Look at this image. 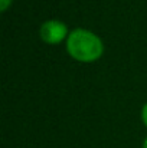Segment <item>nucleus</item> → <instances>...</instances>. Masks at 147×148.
<instances>
[{"instance_id":"4","label":"nucleus","mask_w":147,"mask_h":148,"mask_svg":"<svg viewBox=\"0 0 147 148\" xmlns=\"http://www.w3.org/2000/svg\"><path fill=\"white\" fill-rule=\"evenodd\" d=\"M141 119H143L144 125L147 127V103H144V106H143V109H141Z\"/></svg>"},{"instance_id":"1","label":"nucleus","mask_w":147,"mask_h":148,"mask_svg":"<svg viewBox=\"0 0 147 148\" xmlns=\"http://www.w3.org/2000/svg\"><path fill=\"white\" fill-rule=\"evenodd\" d=\"M68 53L79 62H94L101 58L104 45L95 33L87 29H75L66 39Z\"/></svg>"},{"instance_id":"5","label":"nucleus","mask_w":147,"mask_h":148,"mask_svg":"<svg viewBox=\"0 0 147 148\" xmlns=\"http://www.w3.org/2000/svg\"><path fill=\"white\" fill-rule=\"evenodd\" d=\"M143 148H147V137L144 138V141H143Z\"/></svg>"},{"instance_id":"3","label":"nucleus","mask_w":147,"mask_h":148,"mask_svg":"<svg viewBox=\"0 0 147 148\" xmlns=\"http://www.w3.org/2000/svg\"><path fill=\"white\" fill-rule=\"evenodd\" d=\"M10 4H12V0H0V10L1 12H6Z\"/></svg>"},{"instance_id":"2","label":"nucleus","mask_w":147,"mask_h":148,"mask_svg":"<svg viewBox=\"0 0 147 148\" xmlns=\"http://www.w3.org/2000/svg\"><path fill=\"white\" fill-rule=\"evenodd\" d=\"M68 27L63 22L59 20H48L42 23L41 26V38L43 42L55 45L62 42L63 39H68Z\"/></svg>"}]
</instances>
